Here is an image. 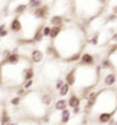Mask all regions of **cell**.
<instances>
[{
	"label": "cell",
	"instance_id": "1",
	"mask_svg": "<svg viewBox=\"0 0 117 125\" xmlns=\"http://www.w3.org/2000/svg\"><path fill=\"white\" fill-rule=\"evenodd\" d=\"M58 50L61 59L65 61L69 56L79 54L85 47V32L77 26H65L62 33L52 41Z\"/></svg>",
	"mask_w": 117,
	"mask_h": 125
},
{
	"label": "cell",
	"instance_id": "2",
	"mask_svg": "<svg viewBox=\"0 0 117 125\" xmlns=\"http://www.w3.org/2000/svg\"><path fill=\"white\" fill-rule=\"evenodd\" d=\"M96 62H95V56L90 54V52H84L81 54V58L79 61V66H85V67H91V66H95Z\"/></svg>",
	"mask_w": 117,
	"mask_h": 125
},
{
	"label": "cell",
	"instance_id": "3",
	"mask_svg": "<svg viewBox=\"0 0 117 125\" xmlns=\"http://www.w3.org/2000/svg\"><path fill=\"white\" fill-rule=\"evenodd\" d=\"M22 58H23V56H22L19 52L18 54H14V52H12L10 56H7V58L3 59V63H1V65H7V66H18L19 63H22L21 62Z\"/></svg>",
	"mask_w": 117,
	"mask_h": 125
},
{
	"label": "cell",
	"instance_id": "4",
	"mask_svg": "<svg viewBox=\"0 0 117 125\" xmlns=\"http://www.w3.org/2000/svg\"><path fill=\"white\" fill-rule=\"evenodd\" d=\"M33 12V17L36 19H40V21H46L48 18V12H50V7H48L47 4H43L41 7L36 8Z\"/></svg>",
	"mask_w": 117,
	"mask_h": 125
},
{
	"label": "cell",
	"instance_id": "5",
	"mask_svg": "<svg viewBox=\"0 0 117 125\" xmlns=\"http://www.w3.org/2000/svg\"><path fill=\"white\" fill-rule=\"evenodd\" d=\"M76 81H77V66H74L66 73L65 84H68L69 87H74L76 85Z\"/></svg>",
	"mask_w": 117,
	"mask_h": 125
},
{
	"label": "cell",
	"instance_id": "6",
	"mask_svg": "<svg viewBox=\"0 0 117 125\" xmlns=\"http://www.w3.org/2000/svg\"><path fill=\"white\" fill-rule=\"evenodd\" d=\"M116 81H117V74L114 73V72H109V73L105 74L102 83H103V87H105V88H112V87L116 84Z\"/></svg>",
	"mask_w": 117,
	"mask_h": 125
},
{
	"label": "cell",
	"instance_id": "7",
	"mask_svg": "<svg viewBox=\"0 0 117 125\" xmlns=\"http://www.w3.org/2000/svg\"><path fill=\"white\" fill-rule=\"evenodd\" d=\"M22 29H23V25H22V21L19 17H14L12 21L10 22V32L12 33H21Z\"/></svg>",
	"mask_w": 117,
	"mask_h": 125
},
{
	"label": "cell",
	"instance_id": "8",
	"mask_svg": "<svg viewBox=\"0 0 117 125\" xmlns=\"http://www.w3.org/2000/svg\"><path fill=\"white\" fill-rule=\"evenodd\" d=\"M46 52H47V55L50 56L51 59H54V61H62V59H61V55H59V52H58V50H57V47H55V44L52 43V41L47 45Z\"/></svg>",
	"mask_w": 117,
	"mask_h": 125
},
{
	"label": "cell",
	"instance_id": "9",
	"mask_svg": "<svg viewBox=\"0 0 117 125\" xmlns=\"http://www.w3.org/2000/svg\"><path fill=\"white\" fill-rule=\"evenodd\" d=\"M80 104H81L80 96L76 95V94H70L69 99H68V107L72 110V109H74V107H80Z\"/></svg>",
	"mask_w": 117,
	"mask_h": 125
},
{
	"label": "cell",
	"instance_id": "10",
	"mask_svg": "<svg viewBox=\"0 0 117 125\" xmlns=\"http://www.w3.org/2000/svg\"><path fill=\"white\" fill-rule=\"evenodd\" d=\"M43 58H44L43 51L39 50V48H33L32 54H30V61H32L33 63H41L43 62Z\"/></svg>",
	"mask_w": 117,
	"mask_h": 125
},
{
	"label": "cell",
	"instance_id": "11",
	"mask_svg": "<svg viewBox=\"0 0 117 125\" xmlns=\"http://www.w3.org/2000/svg\"><path fill=\"white\" fill-rule=\"evenodd\" d=\"M114 113L113 111H105V113H99L98 115H96V121L99 122V124H107V122L113 118Z\"/></svg>",
	"mask_w": 117,
	"mask_h": 125
},
{
	"label": "cell",
	"instance_id": "12",
	"mask_svg": "<svg viewBox=\"0 0 117 125\" xmlns=\"http://www.w3.org/2000/svg\"><path fill=\"white\" fill-rule=\"evenodd\" d=\"M68 19L63 17V15H52L51 18H50V26H61V25H65V22Z\"/></svg>",
	"mask_w": 117,
	"mask_h": 125
},
{
	"label": "cell",
	"instance_id": "13",
	"mask_svg": "<svg viewBox=\"0 0 117 125\" xmlns=\"http://www.w3.org/2000/svg\"><path fill=\"white\" fill-rule=\"evenodd\" d=\"M101 65V67H102V70H109V72H116V69H114V65H113V61L110 58H107V56H105V58L102 59V62L99 63Z\"/></svg>",
	"mask_w": 117,
	"mask_h": 125
},
{
	"label": "cell",
	"instance_id": "14",
	"mask_svg": "<svg viewBox=\"0 0 117 125\" xmlns=\"http://www.w3.org/2000/svg\"><path fill=\"white\" fill-rule=\"evenodd\" d=\"M44 23H41V25H39L36 28V30H35V34H33V41L35 43H41L43 41V39H44V36H43V29H44Z\"/></svg>",
	"mask_w": 117,
	"mask_h": 125
},
{
	"label": "cell",
	"instance_id": "15",
	"mask_svg": "<svg viewBox=\"0 0 117 125\" xmlns=\"http://www.w3.org/2000/svg\"><path fill=\"white\" fill-rule=\"evenodd\" d=\"M11 122V117H10V113L6 107L1 109V113H0V125H8Z\"/></svg>",
	"mask_w": 117,
	"mask_h": 125
},
{
	"label": "cell",
	"instance_id": "16",
	"mask_svg": "<svg viewBox=\"0 0 117 125\" xmlns=\"http://www.w3.org/2000/svg\"><path fill=\"white\" fill-rule=\"evenodd\" d=\"M70 118H72V110H70L69 107L61 111V118H59V121H61V124H62V125L68 124V122L70 121Z\"/></svg>",
	"mask_w": 117,
	"mask_h": 125
},
{
	"label": "cell",
	"instance_id": "17",
	"mask_svg": "<svg viewBox=\"0 0 117 125\" xmlns=\"http://www.w3.org/2000/svg\"><path fill=\"white\" fill-rule=\"evenodd\" d=\"M63 28H65V25H61V26H51V33H50V40L51 41H54L57 37L59 36V34L62 33V30H63Z\"/></svg>",
	"mask_w": 117,
	"mask_h": 125
},
{
	"label": "cell",
	"instance_id": "18",
	"mask_svg": "<svg viewBox=\"0 0 117 125\" xmlns=\"http://www.w3.org/2000/svg\"><path fill=\"white\" fill-rule=\"evenodd\" d=\"M40 100H41V103H43L44 106H50V104L52 103V100H54V94H52V91L43 94L41 98H40Z\"/></svg>",
	"mask_w": 117,
	"mask_h": 125
},
{
	"label": "cell",
	"instance_id": "19",
	"mask_svg": "<svg viewBox=\"0 0 117 125\" xmlns=\"http://www.w3.org/2000/svg\"><path fill=\"white\" fill-rule=\"evenodd\" d=\"M54 109L57 111H62V110H65V109H68V100L63 99V98L58 99L57 102H55V104H54Z\"/></svg>",
	"mask_w": 117,
	"mask_h": 125
},
{
	"label": "cell",
	"instance_id": "20",
	"mask_svg": "<svg viewBox=\"0 0 117 125\" xmlns=\"http://www.w3.org/2000/svg\"><path fill=\"white\" fill-rule=\"evenodd\" d=\"M33 77H35V69H33V66H28L23 72V83L33 80Z\"/></svg>",
	"mask_w": 117,
	"mask_h": 125
},
{
	"label": "cell",
	"instance_id": "21",
	"mask_svg": "<svg viewBox=\"0 0 117 125\" xmlns=\"http://www.w3.org/2000/svg\"><path fill=\"white\" fill-rule=\"evenodd\" d=\"M28 4H18V6H17V7L14 8V14H15V17H21L22 14H23V12L26 11V10H28Z\"/></svg>",
	"mask_w": 117,
	"mask_h": 125
},
{
	"label": "cell",
	"instance_id": "22",
	"mask_svg": "<svg viewBox=\"0 0 117 125\" xmlns=\"http://www.w3.org/2000/svg\"><path fill=\"white\" fill-rule=\"evenodd\" d=\"M99 37H101V33L99 32H95V33L92 34V37L88 40V43L91 45H98L99 44Z\"/></svg>",
	"mask_w": 117,
	"mask_h": 125
},
{
	"label": "cell",
	"instance_id": "23",
	"mask_svg": "<svg viewBox=\"0 0 117 125\" xmlns=\"http://www.w3.org/2000/svg\"><path fill=\"white\" fill-rule=\"evenodd\" d=\"M69 92H70V87L68 84H63L62 88L59 89V96L61 98H65L66 95H69Z\"/></svg>",
	"mask_w": 117,
	"mask_h": 125
},
{
	"label": "cell",
	"instance_id": "24",
	"mask_svg": "<svg viewBox=\"0 0 117 125\" xmlns=\"http://www.w3.org/2000/svg\"><path fill=\"white\" fill-rule=\"evenodd\" d=\"M81 58V52H79V54H74V55L69 56L68 59H65V63H72V62H79Z\"/></svg>",
	"mask_w": 117,
	"mask_h": 125
},
{
	"label": "cell",
	"instance_id": "25",
	"mask_svg": "<svg viewBox=\"0 0 117 125\" xmlns=\"http://www.w3.org/2000/svg\"><path fill=\"white\" fill-rule=\"evenodd\" d=\"M41 6H43V0H36V1H33V3H29V4H28L29 10H32V11H35L36 8L41 7Z\"/></svg>",
	"mask_w": 117,
	"mask_h": 125
},
{
	"label": "cell",
	"instance_id": "26",
	"mask_svg": "<svg viewBox=\"0 0 117 125\" xmlns=\"http://www.w3.org/2000/svg\"><path fill=\"white\" fill-rule=\"evenodd\" d=\"M8 33H10V30L7 29L6 23H1V25H0V39H1V37H7Z\"/></svg>",
	"mask_w": 117,
	"mask_h": 125
},
{
	"label": "cell",
	"instance_id": "27",
	"mask_svg": "<svg viewBox=\"0 0 117 125\" xmlns=\"http://www.w3.org/2000/svg\"><path fill=\"white\" fill-rule=\"evenodd\" d=\"M19 45H28V44H35V41H33V39H18V41H17Z\"/></svg>",
	"mask_w": 117,
	"mask_h": 125
},
{
	"label": "cell",
	"instance_id": "28",
	"mask_svg": "<svg viewBox=\"0 0 117 125\" xmlns=\"http://www.w3.org/2000/svg\"><path fill=\"white\" fill-rule=\"evenodd\" d=\"M116 21H117V15L112 12V14H109L106 18H105V21H103V22H105V23H110V22H116Z\"/></svg>",
	"mask_w": 117,
	"mask_h": 125
},
{
	"label": "cell",
	"instance_id": "29",
	"mask_svg": "<svg viewBox=\"0 0 117 125\" xmlns=\"http://www.w3.org/2000/svg\"><path fill=\"white\" fill-rule=\"evenodd\" d=\"M21 102H22V98H19V96H14V98H11V100H10V103L14 107L19 106V104H21Z\"/></svg>",
	"mask_w": 117,
	"mask_h": 125
},
{
	"label": "cell",
	"instance_id": "30",
	"mask_svg": "<svg viewBox=\"0 0 117 125\" xmlns=\"http://www.w3.org/2000/svg\"><path fill=\"white\" fill-rule=\"evenodd\" d=\"M65 84V80L63 78H57V81H55V89H61L62 88V85Z\"/></svg>",
	"mask_w": 117,
	"mask_h": 125
},
{
	"label": "cell",
	"instance_id": "31",
	"mask_svg": "<svg viewBox=\"0 0 117 125\" xmlns=\"http://www.w3.org/2000/svg\"><path fill=\"white\" fill-rule=\"evenodd\" d=\"M22 87H23L26 91H30V88L33 87V80H29V81H25V83H22Z\"/></svg>",
	"mask_w": 117,
	"mask_h": 125
},
{
	"label": "cell",
	"instance_id": "32",
	"mask_svg": "<svg viewBox=\"0 0 117 125\" xmlns=\"http://www.w3.org/2000/svg\"><path fill=\"white\" fill-rule=\"evenodd\" d=\"M50 33H51V26H44V29H43V36L44 37H50Z\"/></svg>",
	"mask_w": 117,
	"mask_h": 125
},
{
	"label": "cell",
	"instance_id": "33",
	"mask_svg": "<svg viewBox=\"0 0 117 125\" xmlns=\"http://www.w3.org/2000/svg\"><path fill=\"white\" fill-rule=\"evenodd\" d=\"M80 111H81L80 107H74V109H72V114H73V115H77Z\"/></svg>",
	"mask_w": 117,
	"mask_h": 125
},
{
	"label": "cell",
	"instance_id": "34",
	"mask_svg": "<svg viewBox=\"0 0 117 125\" xmlns=\"http://www.w3.org/2000/svg\"><path fill=\"white\" fill-rule=\"evenodd\" d=\"M110 40L113 41V43H117V33H114L113 36H112V39H110Z\"/></svg>",
	"mask_w": 117,
	"mask_h": 125
},
{
	"label": "cell",
	"instance_id": "35",
	"mask_svg": "<svg viewBox=\"0 0 117 125\" xmlns=\"http://www.w3.org/2000/svg\"><path fill=\"white\" fill-rule=\"evenodd\" d=\"M114 124H116V120H114V117L112 118V120H110L109 122H107V125H114Z\"/></svg>",
	"mask_w": 117,
	"mask_h": 125
},
{
	"label": "cell",
	"instance_id": "36",
	"mask_svg": "<svg viewBox=\"0 0 117 125\" xmlns=\"http://www.w3.org/2000/svg\"><path fill=\"white\" fill-rule=\"evenodd\" d=\"M112 12L117 15V6H114V7H113V10H112Z\"/></svg>",
	"mask_w": 117,
	"mask_h": 125
},
{
	"label": "cell",
	"instance_id": "37",
	"mask_svg": "<svg viewBox=\"0 0 117 125\" xmlns=\"http://www.w3.org/2000/svg\"><path fill=\"white\" fill-rule=\"evenodd\" d=\"M28 1H29V3H33V1H36V0H28Z\"/></svg>",
	"mask_w": 117,
	"mask_h": 125
},
{
	"label": "cell",
	"instance_id": "38",
	"mask_svg": "<svg viewBox=\"0 0 117 125\" xmlns=\"http://www.w3.org/2000/svg\"><path fill=\"white\" fill-rule=\"evenodd\" d=\"M8 125H17V124H14V122H10V124H8Z\"/></svg>",
	"mask_w": 117,
	"mask_h": 125
},
{
	"label": "cell",
	"instance_id": "39",
	"mask_svg": "<svg viewBox=\"0 0 117 125\" xmlns=\"http://www.w3.org/2000/svg\"><path fill=\"white\" fill-rule=\"evenodd\" d=\"M116 102H117V92H116Z\"/></svg>",
	"mask_w": 117,
	"mask_h": 125
},
{
	"label": "cell",
	"instance_id": "40",
	"mask_svg": "<svg viewBox=\"0 0 117 125\" xmlns=\"http://www.w3.org/2000/svg\"><path fill=\"white\" fill-rule=\"evenodd\" d=\"M114 125H117V120H116V124H114Z\"/></svg>",
	"mask_w": 117,
	"mask_h": 125
},
{
	"label": "cell",
	"instance_id": "41",
	"mask_svg": "<svg viewBox=\"0 0 117 125\" xmlns=\"http://www.w3.org/2000/svg\"><path fill=\"white\" fill-rule=\"evenodd\" d=\"M76 125H81V124H76Z\"/></svg>",
	"mask_w": 117,
	"mask_h": 125
}]
</instances>
